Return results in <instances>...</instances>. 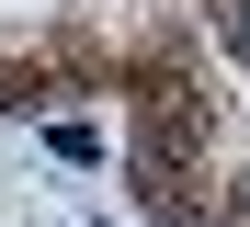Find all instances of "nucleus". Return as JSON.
I'll list each match as a JSON object with an SVG mask.
<instances>
[{"label": "nucleus", "instance_id": "obj_1", "mask_svg": "<svg viewBox=\"0 0 250 227\" xmlns=\"http://www.w3.org/2000/svg\"><path fill=\"white\" fill-rule=\"evenodd\" d=\"M228 45H239V68H250V0H228Z\"/></svg>", "mask_w": 250, "mask_h": 227}]
</instances>
